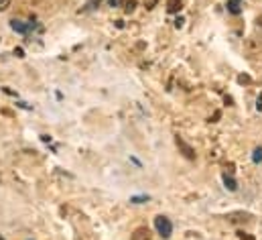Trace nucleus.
Returning <instances> with one entry per match:
<instances>
[{"mask_svg":"<svg viewBox=\"0 0 262 240\" xmlns=\"http://www.w3.org/2000/svg\"><path fill=\"white\" fill-rule=\"evenodd\" d=\"M238 2H240V0H230V2H228V8L236 14V12H240V6H238Z\"/></svg>","mask_w":262,"mask_h":240,"instance_id":"5","label":"nucleus"},{"mask_svg":"<svg viewBox=\"0 0 262 240\" xmlns=\"http://www.w3.org/2000/svg\"><path fill=\"white\" fill-rule=\"evenodd\" d=\"M14 55H18V57H24V55H22V49H14Z\"/></svg>","mask_w":262,"mask_h":240,"instance_id":"12","label":"nucleus"},{"mask_svg":"<svg viewBox=\"0 0 262 240\" xmlns=\"http://www.w3.org/2000/svg\"><path fill=\"white\" fill-rule=\"evenodd\" d=\"M10 6V0H0V10H6Z\"/></svg>","mask_w":262,"mask_h":240,"instance_id":"8","label":"nucleus"},{"mask_svg":"<svg viewBox=\"0 0 262 240\" xmlns=\"http://www.w3.org/2000/svg\"><path fill=\"white\" fill-rule=\"evenodd\" d=\"M116 2H118V0H110V4H112V6H116Z\"/></svg>","mask_w":262,"mask_h":240,"instance_id":"14","label":"nucleus"},{"mask_svg":"<svg viewBox=\"0 0 262 240\" xmlns=\"http://www.w3.org/2000/svg\"><path fill=\"white\" fill-rule=\"evenodd\" d=\"M167 8H169V12H179L181 10V0H169Z\"/></svg>","mask_w":262,"mask_h":240,"instance_id":"4","label":"nucleus"},{"mask_svg":"<svg viewBox=\"0 0 262 240\" xmlns=\"http://www.w3.org/2000/svg\"><path fill=\"white\" fill-rule=\"evenodd\" d=\"M238 82H250V77H246V75H240V77H238Z\"/></svg>","mask_w":262,"mask_h":240,"instance_id":"11","label":"nucleus"},{"mask_svg":"<svg viewBox=\"0 0 262 240\" xmlns=\"http://www.w3.org/2000/svg\"><path fill=\"white\" fill-rule=\"evenodd\" d=\"M256 22H258V24H260V26H262V14H260V16H258V18H256Z\"/></svg>","mask_w":262,"mask_h":240,"instance_id":"13","label":"nucleus"},{"mask_svg":"<svg viewBox=\"0 0 262 240\" xmlns=\"http://www.w3.org/2000/svg\"><path fill=\"white\" fill-rule=\"evenodd\" d=\"M0 240H2V236H0Z\"/></svg>","mask_w":262,"mask_h":240,"instance_id":"15","label":"nucleus"},{"mask_svg":"<svg viewBox=\"0 0 262 240\" xmlns=\"http://www.w3.org/2000/svg\"><path fill=\"white\" fill-rule=\"evenodd\" d=\"M224 181H226V188H230L232 192H234L236 188H238V185H236V181H234L232 177H228V175H224Z\"/></svg>","mask_w":262,"mask_h":240,"instance_id":"6","label":"nucleus"},{"mask_svg":"<svg viewBox=\"0 0 262 240\" xmlns=\"http://www.w3.org/2000/svg\"><path fill=\"white\" fill-rule=\"evenodd\" d=\"M10 26H12L14 31H18V33H27V31L31 29V24H24V22H20V20H12Z\"/></svg>","mask_w":262,"mask_h":240,"instance_id":"3","label":"nucleus"},{"mask_svg":"<svg viewBox=\"0 0 262 240\" xmlns=\"http://www.w3.org/2000/svg\"><path fill=\"white\" fill-rule=\"evenodd\" d=\"M154 226H156V230H159V234L163 238H169L171 232H173V226H171L169 218H165V216H156L154 218Z\"/></svg>","mask_w":262,"mask_h":240,"instance_id":"1","label":"nucleus"},{"mask_svg":"<svg viewBox=\"0 0 262 240\" xmlns=\"http://www.w3.org/2000/svg\"><path fill=\"white\" fill-rule=\"evenodd\" d=\"M256 108H258V110L262 112V94L258 96V102H256Z\"/></svg>","mask_w":262,"mask_h":240,"instance_id":"9","label":"nucleus"},{"mask_svg":"<svg viewBox=\"0 0 262 240\" xmlns=\"http://www.w3.org/2000/svg\"><path fill=\"white\" fill-rule=\"evenodd\" d=\"M134 8V0H128V6H126V10L130 12V10H132Z\"/></svg>","mask_w":262,"mask_h":240,"instance_id":"10","label":"nucleus"},{"mask_svg":"<svg viewBox=\"0 0 262 240\" xmlns=\"http://www.w3.org/2000/svg\"><path fill=\"white\" fill-rule=\"evenodd\" d=\"M254 161H256V163L262 161V149H256V151H254Z\"/></svg>","mask_w":262,"mask_h":240,"instance_id":"7","label":"nucleus"},{"mask_svg":"<svg viewBox=\"0 0 262 240\" xmlns=\"http://www.w3.org/2000/svg\"><path fill=\"white\" fill-rule=\"evenodd\" d=\"M175 143H177L179 151L183 153V157H187V159H195V151H193V147H191V145H187V143L183 141L181 137H177V139H175Z\"/></svg>","mask_w":262,"mask_h":240,"instance_id":"2","label":"nucleus"}]
</instances>
